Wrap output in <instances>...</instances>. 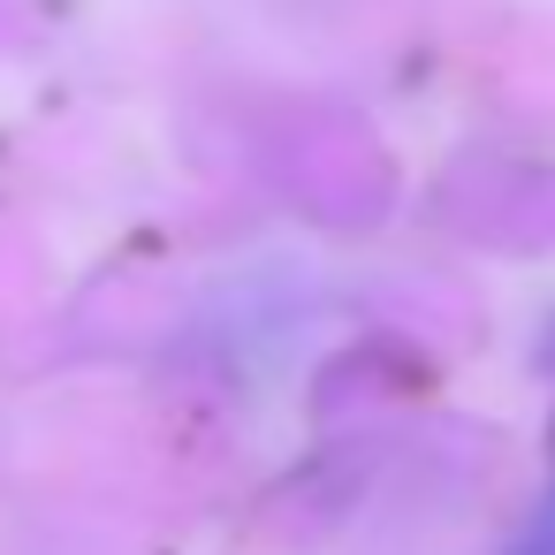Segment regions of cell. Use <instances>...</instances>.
<instances>
[{
	"instance_id": "6da1fadb",
	"label": "cell",
	"mask_w": 555,
	"mask_h": 555,
	"mask_svg": "<svg viewBox=\"0 0 555 555\" xmlns=\"http://www.w3.org/2000/svg\"><path fill=\"white\" fill-rule=\"evenodd\" d=\"M502 555H555V494L540 502V517H532V525H525V532H517Z\"/></svg>"
},
{
	"instance_id": "7a4b0ae2",
	"label": "cell",
	"mask_w": 555,
	"mask_h": 555,
	"mask_svg": "<svg viewBox=\"0 0 555 555\" xmlns=\"http://www.w3.org/2000/svg\"><path fill=\"white\" fill-rule=\"evenodd\" d=\"M540 365H555V327H547V343H540Z\"/></svg>"
}]
</instances>
